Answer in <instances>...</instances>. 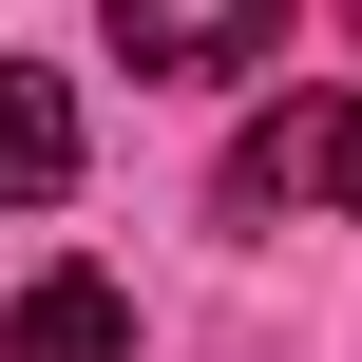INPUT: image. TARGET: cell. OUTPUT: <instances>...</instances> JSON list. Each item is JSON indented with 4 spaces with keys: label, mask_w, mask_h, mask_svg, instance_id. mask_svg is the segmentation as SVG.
<instances>
[{
    "label": "cell",
    "mask_w": 362,
    "mask_h": 362,
    "mask_svg": "<svg viewBox=\"0 0 362 362\" xmlns=\"http://www.w3.org/2000/svg\"><path fill=\"white\" fill-rule=\"evenodd\" d=\"M229 210H362V95H286L229 153Z\"/></svg>",
    "instance_id": "1"
},
{
    "label": "cell",
    "mask_w": 362,
    "mask_h": 362,
    "mask_svg": "<svg viewBox=\"0 0 362 362\" xmlns=\"http://www.w3.org/2000/svg\"><path fill=\"white\" fill-rule=\"evenodd\" d=\"M115 38H134V76H248L286 38V0H115Z\"/></svg>",
    "instance_id": "2"
},
{
    "label": "cell",
    "mask_w": 362,
    "mask_h": 362,
    "mask_svg": "<svg viewBox=\"0 0 362 362\" xmlns=\"http://www.w3.org/2000/svg\"><path fill=\"white\" fill-rule=\"evenodd\" d=\"M0 362H134V305H115L95 267H38V286L0 305Z\"/></svg>",
    "instance_id": "3"
},
{
    "label": "cell",
    "mask_w": 362,
    "mask_h": 362,
    "mask_svg": "<svg viewBox=\"0 0 362 362\" xmlns=\"http://www.w3.org/2000/svg\"><path fill=\"white\" fill-rule=\"evenodd\" d=\"M57 191H76V95L0 57V210H57Z\"/></svg>",
    "instance_id": "4"
}]
</instances>
